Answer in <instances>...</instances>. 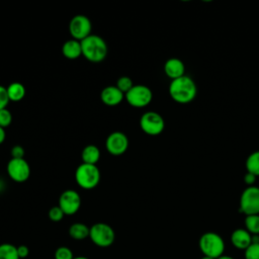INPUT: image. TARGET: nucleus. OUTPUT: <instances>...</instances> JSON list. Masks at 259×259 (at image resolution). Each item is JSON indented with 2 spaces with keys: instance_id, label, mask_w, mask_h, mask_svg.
Segmentation results:
<instances>
[{
  "instance_id": "1",
  "label": "nucleus",
  "mask_w": 259,
  "mask_h": 259,
  "mask_svg": "<svg viewBox=\"0 0 259 259\" xmlns=\"http://www.w3.org/2000/svg\"><path fill=\"white\" fill-rule=\"evenodd\" d=\"M196 92L195 82L186 75L172 80L169 85V94L178 103L184 104L192 101L196 96Z\"/></svg>"
},
{
  "instance_id": "2",
  "label": "nucleus",
  "mask_w": 259,
  "mask_h": 259,
  "mask_svg": "<svg viewBox=\"0 0 259 259\" xmlns=\"http://www.w3.org/2000/svg\"><path fill=\"white\" fill-rule=\"evenodd\" d=\"M82 55L92 63L102 62L108 53L106 41L97 34H90L81 40Z\"/></svg>"
},
{
  "instance_id": "3",
  "label": "nucleus",
  "mask_w": 259,
  "mask_h": 259,
  "mask_svg": "<svg viewBox=\"0 0 259 259\" xmlns=\"http://www.w3.org/2000/svg\"><path fill=\"white\" fill-rule=\"evenodd\" d=\"M198 246L200 251L204 256L218 259L224 255L225 242L223 238L213 232L204 233L198 241Z\"/></svg>"
},
{
  "instance_id": "4",
  "label": "nucleus",
  "mask_w": 259,
  "mask_h": 259,
  "mask_svg": "<svg viewBox=\"0 0 259 259\" xmlns=\"http://www.w3.org/2000/svg\"><path fill=\"white\" fill-rule=\"evenodd\" d=\"M101 174L96 165L80 164L75 172V180L77 184L83 189H93L100 181Z\"/></svg>"
},
{
  "instance_id": "5",
  "label": "nucleus",
  "mask_w": 259,
  "mask_h": 259,
  "mask_svg": "<svg viewBox=\"0 0 259 259\" xmlns=\"http://www.w3.org/2000/svg\"><path fill=\"white\" fill-rule=\"evenodd\" d=\"M89 238L96 246L106 248L113 244L115 233L109 225L105 223H96L90 227Z\"/></svg>"
},
{
  "instance_id": "6",
  "label": "nucleus",
  "mask_w": 259,
  "mask_h": 259,
  "mask_svg": "<svg viewBox=\"0 0 259 259\" xmlns=\"http://www.w3.org/2000/svg\"><path fill=\"white\" fill-rule=\"evenodd\" d=\"M240 211L246 215L259 214V187L248 186L240 197Z\"/></svg>"
},
{
  "instance_id": "7",
  "label": "nucleus",
  "mask_w": 259,
  "mask_h": 259,
  "mask_svg": "<svg viewBox=\"0 0 259 259\" xmlns=\"http://www.w3.org/2000/svg\"><path fill=\"white\" fill-rule=\"evenodd\" d=\"M124 96L127 103L137 108H142L149 105L153 99L152 90L145 85H134Z\"/></svg>"
},
{
  "instance_id": "8",
  "label": "nucleus",
  "mask_w": 259,
  "mask_h": 259,
  "mask_svg": "<svg viewBox=\"0 0 259 259\" xmlns=\"http://www.w3.org/2000/svg\"><path fill=\"white\" fill-rule=\"evenodd\" d=\"M140 126L147 135L158 136L164 131L165 121L158 112L147 111L140 118Z\"/></svg>"
},
{
  "instance_id": "9",
  "label": "nucleus",
  "mask_w": 259,
  "mask_h": 259,
  "mask_svg": "<svg viewBox=\"0 0 259 259\" xmlns=\"http://www.w3.org/2000/svg\"><path fill=\"white\" fill-rule=\"evenodd\" d=\"M92 30L91 20L83 14H77L73 16L69 22V31L72 37L76 40H83L89 36Z\"/></svg>"
},
{
  "instance_id": "10",
  "label": "nucleus",
  "mask_w": 259,
  "mask_h": 259,
  "mask_svg": "<svg viewBox=\"0 0 259 259\" xmlns=\"http://www.w3.org/2000/svg\"><path fill=\"white\" fill-rule=\"evenodd\" d=\"M7 174L15 182L22 183L30 176V167L24 158H11L7 163Z\"/></svg>"
},
{
  "instance_id": "11",
  "label": "nucleus",
  "mask_w": 259,
  "mask_h": 259,
  "mask_svg": "<svg viewBox=\"0 0 259 259\" xmlns=\"http://www.w3.org/2000/svg\"><path fill=\"white\" fill-rule=\"evenodd\" d=\"M128 138L122 132L111 133L105 141V148L107 152L113 156H120L124 154L128 148Z\"/></svg>"
},
{
  "instance_id": "12",
  "label": "nucleus",
  "mask_w": 259,
  "mask_h": 259,
  "mask_svg": "<svg viewBox=\"0 0 259 259\" xmlns=\"http://www.w3.org/2000/svg\"><path fill=\"white\" fill-rule=\"evenodd\" d=\"M65 215L75 214L81 206V197L76 190L67 189L59 197V204Z\"/></svg>"
},
{
  "instance_id": "13",
  "label": "nucleus",
  "mask_w": 259,
  "mask_h": 259,
  "mask_svg": "<svg viewBox=\"0 0 259 259\" xmlns=\"http://www.w3.org/2000/svg\"><path fill=\"white\" fill-rule=\"evenodd\" d=\"M124 98V94L114 85L104 87L100 93L101 101L107 106L118 105Z\"/></svg>"
},
{
  "instance_id": "14",
  "label": "nucleus",
  "mask_w": 259,
  "mask_h": 259,
  "mask_svg": "<svg viewBox=\"0 0 259 259\" xmlns=\"http://www.w3.org/2000/svg\"><path fill=\"white\" fill-rule=\"evenodd\" d=\"M233 246L239 250H246L252 244V235L245 229H237L231 235Z\"/></svg>"
},
{
  "instance_id": "15",
  "label": "nucleus",
  "mask_w": 259,
  "mask_h": 259,
  "mask_svg": "<svg viewBox=\"0 0 259 259\" xmlns=\"http://www.w3.org/2000/svg\"><path fill=\"white\" fill-rule=\"evenodd\" d=\"M164 72L169 78L174 80L185 75V66L181 60L171 58L167 60L164 65Z\"/></svg>"
},
{
  "instance_id": "16",
  "label": "nucleus",
  "mask_w": 259,
  "mask_h": 259,
  "mask_svg": "<svg viewBox=\"0 0 259 259\" xmlns=\"http://www.w3.org/2000/svg\"><path fill=\"white\" fill-rule=\"evenodd\" d=\"M62 53L65 58L69 60H76L82 55L81 41L76 40L74 38L68 39L63 44Z\"/></svg>"
},
{
  "instance_id": "17",
  "label": "nucleus",
  "mask_w": 259,
  "mask_h": 259,
  "mask_svg": "<svg viewBox=\"0 0 259 259\" xmlns=\"http://www.w3.org/2000/svg\"><path fill=\"white\" fill-rule=\"evenodd\" d=\"M82 163L96 165L100 159V150L95 145H87L81 153Z\"/></svg>"
},
{
  "instance_id": "18",
  "label": "nucleus",
  "mask_w": 259,
  "mask_h": 259,
  "mask_svg": "<svg viewBox=\"0 0 259 259\" xmlns=\"http://www.w3.org/2000/svg\"><path fill=\"white\" fill-rule=\"evenodd\" d=\"M90 228H88L85 224L82 223H75L70 226L69 228V235L72 239L81 241L89 237Z\"/></svg>"
},
{
  "instance_id": "19",
  "label": "nucleus",
  "mask_w": 259,
  "mask_h": 259,
  "mask_svg": "<svg viewBox=\"0 0 259 259\" xmlns=\"http://www.w3.org/2000/svg\"><path fill=\"white\" fill-rule=\"evenodd\" d=\"M6 88H7V93L10 101L17 102L22 100L23 97L25 96V93H26L25 87L19 82H12Z\"/></svg>"
},
{
  "instance_id": "20",
  "label": "nucleus",
  "mask_w": 259,
  "mask_h": 259,
  "mask_svg": "<svg viewBox=\"0 0 259 259\" xmlns=\"http://www.w3.org/2000/svg\"><path fill=\"white\" fill-rule=\"evenodd\" d=\"M247 172L259 176V151L251 153L246 160Z\"/></svg>"
},
{
  "instance_id": "21",
  "label": "nucleus",
  "mask_w": 259,
  "mask_h": 259,
  "mask_svg": "<svg viewBox=\"0 0 259 259\" xmlns=\"http://www.w3.org/2000/svg\"><path fill=\"white\" fill-rule=\"evenodd\" d=\"M0 259H20L17 253V247L9 243L1 244Z\"/></svg>"
},
{
  "instance_id": "22",
  "label": "nucleus",
  "mask_w": 259,
  "mask_h": 259,
  "mask_svg": "<svg viewBox=\"0 0 259 259\" xmlns=\"http://www.w3.org/2000/svg\"><path fill=\"white\" fill-rule=\"evenodd\" d=\"M245 226L251 235H259V214L246 215Z\"/></svg>"
},
{
  "instance_id": "23",
  "label": "nucleus",
  "mask_w": 259,
  "mask_h": 259,
  "mask_svg": "<svg viewBox=\"0 0 259 259\" xmlns=\"http://www.w3.org/2000/svg\"><path fill=\"white\" fill-rule=\"evenodd\" d=\"M115 86L125 95V93H127L133 88L134 84H133V80L130 77L122 76L117 79Z\"/></svg>"
},
{
  "instance_id": "24",
  "label": "nucleus",
  "mask_w": 259,
  "mask_h": 259,
  "mask_svg": "<svg viewBox=\"0 0 259 259\" xmlns=\"http://www.w3.org/2000/svg\"><path fill=\"white\" fill-rule=\"evenodd\" d=\"M73 252L66 246H61L55 251V259H73Z\"/></svg>"
},
{
  "instance_id": "25",
  "label": "nucleus",
  "mask_w": 259,
  "mask_h": 259,
  "mask_svg": "<svg viewBox=\"0 0 259 259\" xmlns=\"http://www.w3.org/2000/svg\"><path fill=\"white\" fill-rule=\"evenodd\" d=\"M48 215L52 222H60L63 220L65 213L59 205H56V206H53L50 208Z\"/></svg>"
},
{
  "instance_id": "26",
  "label": "nucleus",
  "mask_w": 259,
  "mask_h": 259,
  "mask_svg": "<svg viewBox=\"0 0 259 259\" xmlns=\"http://www.w3.org/2000/svg\"><path fill=\"white\" fill-rule=\"evenodd\" d=\"M12 122V114L9 109H0V126L5 128Z\"/></svg>"
},
{
  "instance_id": "27",
  "label": "nucleus",
  "mask_w": 259,
  "mask_h": 259,
  "mask_svg": "<svg viewBox=\"0 0 259 259\" xmlns=\"http://www.w3.org/2000/svg\"><path fill=\"white\" fill-rule=\"evenodd\" d=\"M245 259H259V243L251 244L245 250Z\"/></svg>"
},
{
  "instance_id": "28",
  "label": "nucleus",
  "mask_w": 259,
  "mask_h": 259,
  "mask_svg": "<svg viewBox=\"0 0 259 259\" xmlns=\"http://www.w3.org/2000/svg\"><path fill=\"white\" fill-rule=\"evenodd\" d=\"M9 97L7 93V88L0 85V109L7 108V105L9 103Z\"/></svg>"
},
{
  "instance_id": "29",
  "label": "nucleus",
  "mask_w": 259,
  "mask_h": 259,
  "mask_svg": "<svg viewBox=\"0 0 259 259\" xmlns=\"http://www.w3.org/2000/svg\"><path fill=\"white\" fill-rule=\"evenodd\" d=\"M11 157L14 159H22L24 157V149L20 145H15L11 149Z\"/></svg>"
},
{
  "instance_id": "30",
  "label": "nucleus",
  "mask_w": 259,
  "mask_h": 259,
  "mask_svg": "<svg viewBox=\"0 0 259 259\" xmlns=\"http://www.w3.org/2000/svg\"><path fill=\"white\" fill-rule=\"evenodd\" d=\"M17 253H18L19 258L23 259V258H26L28 256L29 249L25 245H20V246H17Z\"/></svg>"
},
{
  "instance_id": "31",
  "label": "nucleus",
  "mask_w": 259,
  "mask_h": 259,
  "mask_svg": "<svg viewBox=\"0 0 259 259\" xmlns=\"http://www.w3.org/2000/svg\"><path fill=\"white\" fill-rule=\"evenodd\" d=\"M255 180H256V176H255L254 174L249 173V172H247V173H246L245 178H244V181H245V183H246L247 185H249V186H253V184H254Z\"/></svg>"
},
{
  "instance_id": "32",
  "label": "nucleus",
  "mask_w": 259,
  "mask_h": 259,
  "mask_svg": "<svg viewBox=\"0 0 259 259\" xmlns=\"http://www.w3.org/2000/svg\"><path fill=\"white\" fill-rule=\"evenodd\" d=\"M5 138H6V133H5V130L3 127L0 126V145L5 141Z\"/></svg>"
},
{
  "instance_id": "33",
  "label": "nucleus",
  "mask_w": 259,
  "mask_h": 259,
  "mask_svg": "<svg viewBox=\"0 0 259 259\" xmlns=\"http://www.w3.org/2000/svg\"><path fill=\"white\" fill-rule=\"evenodd\" d=\"M218 259H234V258L231 257V256H228V255H222V256L219 257Z\"/></svg>"
},
{
  "instance_id": "34",
  "label": "nucleus",
  "mask_w": 259,
  "mask_h": 259,
  "mask_svg": "<svg viewBox=\"0 0 259 259\" xmlns=\"http://www.w3.org/2000/svg\"><path fill=\"white\" fill-rule=\"evenodd\" d=\"M73 259H89V258H87L85 256H77V257H74Z\"/></svg>"
},
{
  "instance_id": "35",
  "label": "nucleus",
  "mask_w": 259,
  "mask_h": 259,
  "mask_svg": "<svg viewBox=\"0 0 259 259\" xmlns=\"http://www.w3.org/2000/svg\"><path fill=\"white\" fill-rule=\"evenodd\" d=\"M200 259H213V258H210V257H207V256H203V257L200 258Z\"/></svg>"
}]
</instances>
